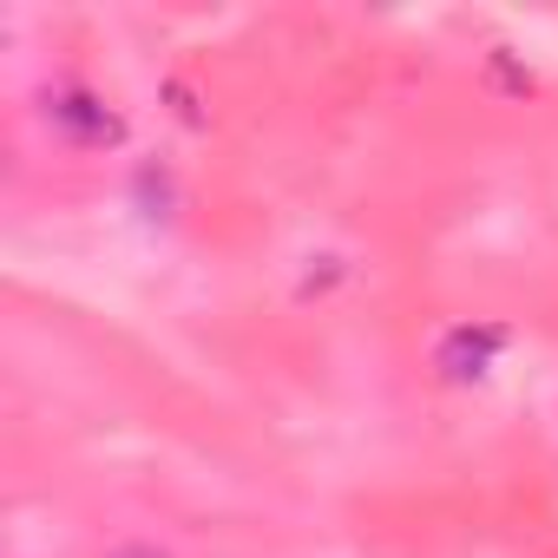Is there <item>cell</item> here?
I'll list each match as a JSON object with an SVG mask.
<instances>
[{"mask_svg":"<svg viewBox=\"0 0 558 558\" xmlns=\"http://www.w3.org/2000/svg\"><path fill=\"white\" fill-rule=\"evenodd\" d=\"M499 349H506V329H499V323H460V329L440 336L434 368H440L447 381H480V375L499 362Z\"/></svg>","mask_w":558,"mask_h":558,"instance_id":"obj_1","label":"cell"},{"mask_svg":"<svg viewBox=\"0 0 558 558\" xmlns=\"http://www.w3.org/2000/svg\"><path fill=\"white\" fill-rule=\"evenodd\" d=\"M47 119H53L66 138H80V145H119V138H125V119H119L106 99H93V93H53V99H47Z\"/></svg>","mask_w":558,"mask_h":558,"instance_id":"obj_2","label":"cell"}]
</instances>
